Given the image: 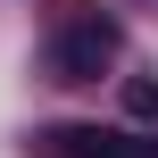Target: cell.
I'll use <instances>...</instances> for the list:
<instances>
[{"mask_svg":"<svg viewBox=\"0 0 158 158\" xmlns=\"http://www.w3.org/2000/svg\"><path fill=\"white\" fill-rule=\"evenodd\" d=\"M117 50H125L117 17H100V8H67L58 33H50V75H58V83H100V75L117 67Z\"/></svg>","mask_w":158,"mask_h":158,"instance_id":"1","label":"cell"},{"mask_svg":"<svg viewBox=\"0 0 158 158\" xmlns=\"http://www.w3.org/2000/svg\"><path fill=\"white\" fill-rule=\"evenodd\" d=\"M33 158H133V142L100 133V125H50V133H33Z\"/></svg>","mask_w":158,"mask_h":158,"instance_id":"2","label":"cell"},{"mask_svg":"<svg viewBox=\"0 0 158 158\" xmlns=\"http://www.w3.org/2000/svg\"><path fill=\"white\" fill-rule=\"evenodd\" d=\"M125 117L133 125H158V75H125Z\"/></svg>","mask_w":158,"mask_h":158,"instance_id":"3","label":"cell"},{"mask_svg":"<svg viewBox=\"0 0 158 158\" xmlns=\"http://www.w3.org/2000/svg\"><path fill=\"white\" fill-rule=\"evenodd\" d=\"M133 158H158V133H150V142H133Z\"/></svg>","mask_w":158,"mask_h":158,"instance_id":"4","label":"cell"}]
</instances>
